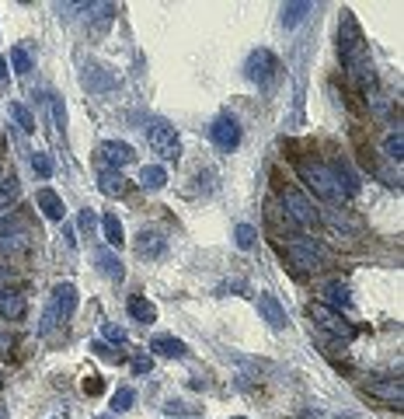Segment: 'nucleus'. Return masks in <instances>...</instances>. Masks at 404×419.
I'll return each instance as SVG.
<instances>
[{"mask_svg": "<svg viewBox=\"0 0 404 419\" xmlns=\"http://www.w3.org/2000/svg\"><path fill=\"white\" fill-rule=\"evenodd\" d=\"M338 52H341V60H345L349 77L359 88H370L373 84V63H370L363 32H359V25H356L352 14H341V25H338Z\"/></svg>", "mask_w": 404, "mask_h": 419, "instance_id": "1", "label": "nucleus"}, {"mask_svg": "<svg viewBox=\"0 0 404 419\" xmlns=\"http://www.w3.org/2000/svg\"><path fill=\"white\" fill-rule=\"evenodd\" d=\"M300 175L314 189L317 199H324V203H338L341 199V189H338V182H334V175H331L328 165H321V161H300Z\"/></svg>", "mask_w": 404, "mask_h": 419, "instance_id": "2", "label": "nucleus"}, {"mask_svg": "<svg viewBox=\"0 0 404 419\" xmlns=\"http://www.w3.org/2000/svg\"><path fill=\"white\" fill-rule=\"evenodd\" d=\"M147 143L157 157H164V161H178V154H182V140H178L175 126H167V123H150L147 126Z\"/></svg>", "mask_w": 404, "mask_h": 419, "instance_id": "3", "label": "nucleus"}, {"mask_svg": "<svg viewBox=\"0 0 404 419\" xmlns=\"http://www.w3.org/2000/svg\"><path fill=\"white\" fill-rule=\"evenodd\" d=\"M244 70H248V77H251L258 88H268V84L279 77V60L272 57L268 49H255L251 57H248V63H244Z\"/></svg>", "mask_w": 404, "mask_h": 419, "instance_id": "4", "label": "nucleus"}, {"mask_svg": "<svg viewBox=\"0 0 404 419\" xmlns=\"http://www.w3.org/2000/svg\"><path fill=\"white\" fill-rule=\"evenodd\" d=\"M74 311H77V287H74V283H56V287H52V304H49L45 322H67Z\"/></svg>", "mask_w": 404, "mask_h": 419, "instance_id": "5", "label": "nucleus"}, {"mask_svg": "<svg viewBox=\"0 0 404 419\" xmlns=\"http://www.w3.org/2000/svg\"><path fill=\"white\" fill-rule=\"evenodd\" d=\"M282 203H286V210H290V217H293L300 227H317V210L310 206V199H307L304 192H297V189H286V192H282Z\"/></svg>", "mask_w": 404, "mask_h": 419, "instance_id": "6", "label": "nucleus"}, {"mask_svg": "<svg viewBox=\"0 0 404 419\" xmlns=\"http://www.w3.org/2000/svg\"><path fill=\"white\" fill-rule=\"evenodd\" d=\"M310 318H314V322H317L324 332H331V336H341V339H352V332H356V329H352L349 322H345L338 311H331L328 304H310Z\"/></svg>", "mask_w": 404, "mask_h": 419, "instance_id": "7", "label": "nucleus"}, {"mask_svg": "<svg viewBox=\"0 0 404 419\" xmlns=\"http://www.w3.org/2000/svg\"><path fill=\"white\" fill-rule=\"evenodd\" d=\"M290 258L297 262V266L304 269H321V262H324V252L314 238H293L290 241Z\"/></svg>", "mask_w": 404, "mask_h": 419, "instance_id": "8", "label": "nucleus"}, {"mask_svg": "<svg viewBox=\"0 0 404 419\" xmlns=\"http://www.w3.org/2000/svg\"><path fill=\"white\" fill-rule=\"evenodd\" d=\"M213 143L220 147V150H234L237 143H241V126H237V119L234 116H220L216 123H213Z\"/></svg>", "mask_w": 404, "mask_h": 419, "instance_id": "9", "label": "nucleus"}, {"mask_svg": "<svg viewBox=\"0 0 404 419\" xmlns=\"http://www.w3.org/2000/svg\"><path fill=\"white\" fill-rule=\"evenodd\" d=\"M98 157H101V165H111V168H123V165H133L136 161L133 147L123 143V140H105L98 147Z\"/></svg>", "mask_w": 404, "mask_h": 419, "instance_id": "10", "label": "nucleus"}, {"mask_svg": "<svg viewBox=\"0 0 404 419\" xmlns=\"http://www.w3.org/2000/svg\"><path fill=\"white\" fill-rule=\"evenodd\" d=\"M0 318H8V322L25 318V297L18 290H0Z\"/></svg>", "mask_w": 404, "mask_h": 419, "instance_id": "11", "label": "nucleus"}, {"mask_svg": "<svg viewBox=\"0 0 404 419\" xmlns=\"http://www.w3.org/2000/svg\"><path fill=\"white\" fill-rule=\"evenodd\" d=\"M258 311H262V318H265L272 329H282V325H286V311H282V304H279L272 294H258Z\"/></svg>", "mask_w": 404, "mask_h": 419, "instance_id": "12", "label": "nucleus"}, {"mask_svg": "<svg viewBox=\"0 0 404 419\" xmlns=\"http://www.w3.org/2000/svg\"><path fill=\"white\" fill-rule=\"evenodd\" d=\"M321 294H324V300L334 304V307H349V304H352V297H349V283H341V280H328Z\"/></svg>", "mask_w": 404, "mask_h": 419, "instance_id": "13", "label": "nucleus"}, {"mask_svg": "<svg viewBox=\"0 0 404 419\" xmlns=\"http://www.w3.org/2000/svg\"><path fill=\"white\" fill-rule=\"evenodd\" d=\"M98 266H101V273H105L108 280H123V276H126L119 255H115L111 248H101V252H98Z\"/></svg>", "mask_w": 404, "mask_h": 419, "instance_id": "14", "label": "nucleus"}, {"mask_svg": "<svg viewBox=\"0 0 404 419\" xmlns=\"http://www.w3.org/2000/svg\"><path fill=\"white\" fill-rule=\"evenodd\" d=\"M39 206H42V214L49 221H63V199L56 196L52 189H39Z\"/></svg>", "mask_w": 404, "mask_h": 419, "instance_id": "15", "label": "nucleus"}, {"mask_svg": "<svg viewBox=\"0 0 404 419\" xmlns=\"http://www.w3.org/2000/svg\"><path fill=\"white\" fill-rule=\"evenodd\" d=\"M136 252H140L143 258H157V255L164 252V238H160L157 231H143L140 241H136Z\"/></svg>", "mask_w": 404, "mask_h": 419, "instance_id": "16", "label": "nucleus"}, {"mask_svg": "<svg viewBox=\"0 0 404 419\" xmlns=\"http://www.w3.org/2000/svg\"><path fill=\"white\" fill-rule=\"evenodd\" d=\"M129 314H133L136 322H143V325L157 322V307H153L147 297H129Z\"/></svg>", "mask_w": 404, "mask_h": 419, "instance_id": "17", "label": "nucleus"}, {"mask_svg": "<svg viewBox=\"0 0 404 419\" xmlns=\"http://www.w3.org/2000/svg\"><path fill=\"white\" fill-rule=\"evenodd\" d=\"M150 349L160 353V356H185V343L175 339V336H157V339L150 343Z\"/></svg>", "mask_w": 404, "mask_h": 419, "instance_id": "18", "label": "nucleus"}, {"mask_svg": "<svg viewBox=\"0 0 404 419\" xmlns=\"http://www.w3.org/2000/svg\"><path fill=\"white\" fill-rule=\"evenodd\" d=\"M101 231H105V241H108L111 248H123L126 234H123V224H119V217H115V214H105V221H101Z\"/></svg>", "mask_w": 404, "mask_h": 419, "instance_id": "19", "label": "nucleus"}, {"mask_svg": "<svg viewBox=\"0 0 404 419\" xmlns=\"http://www.w3.org/2000/svg\"><path fill=\"white\" fill-rule=\"evenodd\" d=\"M98 189H101L105 196H123V192H126V178H123L119 172H101V175H98Z\"/></svg>", "mask_w": 404, "mask_h": 419, "instance_id": "20", "label": "nucleus"}, {"mask_svg": "<svg viewBox=\"0 0 404 419\" xmlns=\"http://www.w3.org/2000/svg\"><path fill=\"white\" fill-rule=\"evenodd\" d=\"M111 84H115V77L105 74V67H87V74H84V88H91V91H108Z\"/></svg>", "mask_w": 404, "mask_h": 419, "instance_id": "21", "label": "nucleus"}, {"mask_svg": "<svg viewBox=\"0 0 404 419\" xmlns=\"http://www.w3.org/2000/svg\"><path fill=\"white\" fill-rule=\"evenodd\" d=\"M310 11H314V4H307V0H304V4H286V8H282V25L293 28V25H300Z\"/></svg>", "mask_w": 404, "mask_h": 419, "instance_id": "22", "label": "nucleus"}, {"mask_svg": "<svg viewBox=\"0 0 404 419\" xmlns=\"http://www.w3.org/2000/svg\"><path fill=\"white\" fill-rule=\"evenodd\" d=\"M167 182V172L160 168V165H147L143 172H140V185L143 189H160Z\"/></svg>", "mask_w": 404, "mask_h": 419, "instance_id": "23", "label": "nucleus"}, {"mask_svg": "<svg viewBox=\"0 0 404 419\" xmlns=\"http://www.w3.org/2000/svg\"><path fill=\"white\" fill-rule=\"evenodd\" d=\"M383 150H387V157H390V161H397V165H401V157H404V136H401V130L387 133V140H383Z\"/></svg>", "mask_w": 404, "mask_h": 419, "instance_id": "24", "label": "nucleus"}, {"mask_svg": "<svg viewBox=\"0 0 404 419\" xmlns=\"http://www.w3.org/2000/svg\"><path fill=\"white\" fill-rule=\"evenodd\" d=\"M0 248H4V252H28V234L25 231L4 234V238H0Z\"/></svg>", "mask_w": 404, "mask_h": 419, "instance_id": "25", "label": "nucleus"}, {"mask_svg": "<svg viewBox=\"0 0 404 419\" xmlns=\"http://www.w3.org/2000/svg\"><path fill=\"white\" fill-rule=\"evenodd\" d=\"M133 402H136V391H133V388H119V391L111 395V409H115V412L133 409Z\"/></svg>", "mask_w": 404, "mask_h": 419, "instance_id": "26", "label": "nucleus"}, {"mask_svg": "<svg viewBox=\"0 0 404 419\" xmlns=\"http://www.w3.org/2000/svg\"><path fill=\"white\" fill-rule=\"evenodd\" d=\"M370 391H373V395H383V398H390V402H401V395H404L397 378H394V381H387V385H370Z\"/></svg>", "mask_w": 404, "mask_h": 419, "instance_id": "27", "label": "nucleus"}, {"mask_svg": "<svg viewBox=\"0 0 404 419\" xmlns=\"http://www.w3.org/2000/svg\"><path fill=\"white\" fill-rule=\"evenodd\" d=\"M11 116H14V123L25 130V133H35V119L28 116V109L25 105H18V101H11Z\"/></svg>", "mask_w": 404, "mask_h": 419, "instance_id": "28", "label": "nucleus"}, {"mask_svg": "<svg viewBox=\"0 0 404 419\" xmlns=\"http://www.w3.org/2000/svg\"><path fill=\"white\" fill-rule=\"evenodd\" d=\"M18 196V182L8 175V178H0V210H8V203H14Z\"/></svg>", "mask_w": 404, "mask_h": 419, "instance_id": "29", "label": "nucleus"}, {"mask_svg": "<svg viewBox=\"0 0 404 419\" xmlns=\"http://www.w3.org/2000/svg\"><path fill=\"white\" fill-rule=\"evenodd\" d=\"M11 67H14L18 74H28V70H32V57H28V52H25L21 45H14V49H11Z\"/></svg>", "mask_w": 404, "mask_h": 419, "instance_id": "30", "label": "nucleus"}, {"mask_svg": "<svg viewBox=\"0 0 404 419\" xmlns=\"http://www.w3.org/2000/svg\"><path fill=\"white\" fill-rule=\"evenodd\" d=\"M234 241H237V248H255V227L251 224H237V231H234Z\"/></svg>", "mask_w": 404, "mask_h": 419, "instance_id": "31", "label": "nucleus"}, {"mask_svg": "<svg viewBox=\"0 0 404 419\" xmlns=\"http://www.w3.org/2000/svg\"><path fill=\"white\" fill-rule=\"evenodd\" d=\"M32 172H35V175H42V178H49V175H52V161H49V154H32Z\"/></svg>", "mask_w": 404, "mask_h": 419, "instance_id": "32", "label": "nucleus"}, {"mask_svg": "<svg viewBox=\"0 0 404 419\" xmlns=\"http://www.w3.org/2000/svg\"><path fill=\"white\" fill-rule=\"evenodd\" d=\"M101 332H105V339L115 343V346H123V343H126V329H119V325H101Z\"/></svg>", "mask_w": 404, "mask_h": 419, "instance_id": "33", "label": "nucleus"}, {"mask_svg": "<svg viewBox=\"0 0 404 419\" xmlns=\"http://www.w3.org/2000/svg\"><path fill=\"white\" fill-rule=\"evenodd\" d=\"M94 227H98L94 210H81V231H84V234H94Z\"/></svg>", "mask_w": 404, "mask_h": 419, "instance_id": "34", "label": "nucleus"}, {"mask_svg": "<svg viewBox=\"0 0 404 419\" xmlns=\"http://www.w3.org/2000/svg\"><path fill=\"white\" fill-rule=\"evenodd\" d=\"M150 367H153V360L150 356H133V374H150Z\"/></svg>", "mask_w": 404, "mask_h": 419, "instance_id": "35", "label": "nucleus"}, {"mask_svg": "<svg viewBox=\"0 0 404 419\" xmlns=\"http://www.w3.org/2000/svg\"><path fill=\"white\" fill-rule=\"evenodd\" d=\"M52 116H56V126H67V112H63V105H60V98H52Z\"/></svg>", "mask_w": 404, "mask_h": 419, "instance_id": "36", "label": "nucleus"}, {"mask_svg": "<svg viewBox=\"0 0 404 419\" xmlns=\"http://www.w3.org/2000/svg\"><path fill=\"white\" fill-rule=\"evenodd\" d=\"M101 388H105V385H101V378H94V374L84 381V391H87V395H101Z\"/></svg>", "mask_w": 404, "mask_h": 419, "instance_id": "37", "label": "nucleus"}, {"mask_svg": "<svg viewBox=\"0 0 404 419\" xmlns=\"http://www.w3.org/2000/svg\"><path fill=\"white\" fill-rule=\"evenodd\" d=\"M8 349H11V332H8L4 325H0V356H4Z\"/></svg>", "mask_w": 404, "mask_h": 419, "instance_id": "38", "label": "nucleus"}, {"mask_svg": "<svg viewBox=\"0 0 404 419\" xmlns=\"http://www.w3.org/2000/svg\"><path fill=\"white\" fill-rule=\"evenodd\" d=\"M63 238H67V248H77V238H74V227L63 224Z\"/></svg>", "mask_w": 404, "mask_h": 419, "instance_id": "39", "label": "nucleus"}, {"mask_svg": "<svg viewBox=\"0 0 404 419\" xmlns=\"http://www.w3.org/2000/svg\"><path fill=\"white\" fill-rule=\"evenodd\" d=\"M8 81V60H0V84Z\"/></svg>", "mask_w": 404, "mask_h": 419, "instance_id": "40", "label": "nucleus"}, {"mask_svg": "<svg viewBox=\"0 0 404 419\" xmlns=\"http://www.w3.org/2000/svg\"><path fill=\"white\" fill-rule=\"evenodd\" d=\"M0 419H8V409L4 405H0Z\"/></svg>", "mask_w": 404, "mask_h": 419, "instance_id": "41", "label": "nucleus"}, {"mask_svg": "<svg viewBox=\"0 0 404 419\" xmlns=\"http://www.w3.org/2000/svg\"><path fill=\"white\" fill-rule=\"evenodd\" d=\"M234 419H244V416H234Z\"/></svg>", "mask_w": 404, "mask_h": 419, "instance_id": "42", "label": "nucleus"}, {"mask_svg": "<svg viewBox=\"0 0 404 419\" xmlns=\"http://www.w3.org/2000/svg\"><path fill=\"white\" fill-rule=\"evenodd\" d=\"M0 178H4V175H0Z\"/></svg>", "mask_w": 404, "mask_h": 419, "instance_id": "43", "label": "nucleus"}]
</instances>
